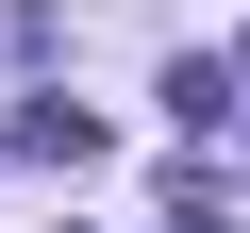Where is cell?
Masks as SVG:
<instances>
[{"mask_svg":"<svg viewBox=\"0 0 250 233\" xmlns=\"http://www.w3.org/2000/svg\"><path fill=\"white\" fill-rule=\"evenodd\" d=\"M17 150H34V167H100V116H83V100H17Z\"/></svg>","mask_w":250,"mask_h":233,"instance_id":"6da1fadb","label":"cell"},{"mask_svg":"<svg viewBox=\"0 0 250 233\" xmlns=\"http://www.w3.org/2000/svg\"><path fill=\"white\" fill-rule=\"evenodd\" d=\"M184 233H233V216H217V200H184Z\"/></svg>","mask_w":250,"mask_h":233,"instance_id":"7a4b0ae2","label":"cell"}]
</instances>
